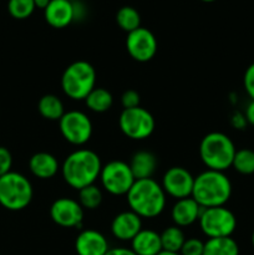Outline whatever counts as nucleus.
<instances>
[{
    "label": "nucleus",
    "mask_w": 254,
    "mask_h": 255,
    "mask_svg": "<svg viewBox=\"0 0 254 255\" xmlns=\"http://www.w3.org/2000/svg\"><path fill=\"white\" fill-rule=\"evenodd\" d=\"M102 169L101 159L96 152L81 148L71 152L61 167L64 181L71 188L80 191L95 183Z\"/></svg>",
    "instance_id": "obj_1"
},
{
    "label": "nucleus",
    "mask_w": 254,
    "mask_h": 255,
    "mask_svg": "<svg viewBox=\"0 0 254 255\" xmlns=\"http://www.w3.org/2000/svg\"><path fill=\"white\" fill-rule=\"evenodd\" d=\"M126 197L131 211L141 218L158 217L166 207V193L153 178L134 181Z\"/></svg>",
    "instance_id": "obj_2"
},
{
    "label": "nucleus",
    "mask_w": 254,
    "mask_h": 255,
    "mask_svg": "<svg viewBox=\"0 0 254 255\" xmlns=\"http://www.w3.org/2000/svg\"><path fill=\"white\" fill-rule=\"evenodd\" d=\"M232 196V183L224 172L207 171L194 177L192 198L202 208L222 207Z\"/></svg>",
    "instance_id": "obj_3"
},
{
    "label": "nucleus",
    "mask_w": 254,
    "mask_h": 255,
    "mask_svg": "<svg viewBox=\"0 0 254 255\" xmlns=\"http://www.w3.org/2000/svg\"><path fill=\"white\" fill-rule=\"evenodd\" d=\"M236 152L233 141L222 132H211L206 134L199 144L202 162L212 171L224 172L232 167Z\"/></svg>",
    "instance_id": "obj_4"
},
{
    "label": "nucleus",
    "mask_w": 254,
    "mask_h": 255,
    "mask_svg": "<svg viewBox=\"0 0 254 255\" xmlns=\"http://www.w3.org/2000/svg\"><path fill=\"white\" fill-rule=\"evenodd\" d=\"M96 71L90 62L77 60L65 69L61 76V89L67 97L81 101L95 89Z\"/></svg>",
    "instance_id": "obj_5"
},
{
    "label": "nucleus",
    "mask_w": 254,
    "mask_h": 255,
    "mask_svg": "<svg viewBox=\"0 0 254 255\" xmlns=\"http://www.w3.org/2000/svg\"><path fill=\"white\" fill-rule=\"evenodd\" d=\"M32 196L31 183L21 173L9 172L0 177V206L7 211H22L29 206Z\"/></svg>",
    "instance_id": "obj_6"
},
{
    "label": "nucleus",
    "mask_w": 254,
    "mask_h": 255,
    "mask_svg": "<svg viewBox=\"0 0 254 255\" xmlns=\"http://www.w3.org/2000/svg\"><path fill=\"white\" fill-rule=\"evenodd\" d=\"M198 223L208 239L232 237L237 228L236 216L224 206L202 208Z\"/></svg>",
    "instance_id": "obj_7"
},
{
    "label": "nucleus",
    "mask_w": 254,
    "mask_h": 255,
    "mask_svg": "<svg viewBox=\"0 0 254 255\" xmlns=\"http://www.w3.org/2000/svg\"><path fill=\"white\" fill-rule=\"evenodd\" d=\"M122 133L134 141L146 139L153 133L156 121L149 111L138 106L134 109H124L119 119Z\"/></svg>",
    "instance_id": "obj_8"
},
{
    "label": "nucleus",
    "mask_w": 254,
    "mask_h": 255,
    "mask_svg": "<svg viewBox=\"0 0 254 255\" xmlns=\"http://www.w3.org/2000/svg\"><path fill=\"white\" fill-rule=\"evenodd\" d=\"M100 179L105 191L112 196H126L136 181L129 164L124 161H111L102 166Z\"/></svg>",
    "instance_id": "obj_9"
},
{
    "label": "nucleus",
    "mask_w": 254,
    "mask_h": 255,
    "mask_svg": "<svg viewBox=\"0 0 254 255\" xmlns=\"http://www.w3.org/2000/svg\"><path fill=\"white\" fill-rule=\"evenodd\" d=\"M60 132L69 143L82 146L92 136V122L86 114L81 111H67L59 121Z\"/></svg>",
    "instance_id": "obj_10"
},
{
    "label": "nucleus",
    "mask_w": 254,
    "mask_h": 255,
    "mask_svg": "<svg viewBox=\"0 0 254 255\" xmlns=\"http://www.w3.org/2000/svg\"><path fill=\"white\" fill-rule=\"evenodd\" d=\"M126 49L134 61L147 62L156 55L157 39L151 30L139 26L127 34Z\"/></svg>",
    "instance_id": "obj_11"
},
{
    "label": "nucleus",
    "mask_w": 254,
    "mask_h": 255,
    "mask_svg": "<svg viewBox=\"0 0 254 255\" xmlns=\"http://www.w3.org/2000/svg\"><path fill=\"white\" fill-rule=\"evenodd\" d=\"M162 188L164 193L178 199L192 197L194 177L183 167H171L167 169L162 178Z\"/></svg>",
    "instance_id": "obj_12"
},
{
    "label": "nucleus",
    "mask_w": 254,
    "mask_h": 255,
    "mask_svg": "<svg viewBox=\"0 0 254 255\" xmlns=\"http://www.w3.org/2000/svg\"><path fill=\"white\" fill-rule=\"evenodd\" d=\"M50 217L55 224L62 228H77L84 221V208L75 199L62 197L51 204Z\"/></svg>",
    "instance_id": "obj_13"
},
{
    "label": "nucleus",
    "mask_w": 254,
    "mask_h": 255,
    "mask_svg": "<svg viewBox=\"0 0 254 255\" xmlns=\"http://www.w3.org/2000/svg\"><path fill=\"white\" fill-rule=\"evenodd\" d=\"M141 231L142 218L131 209L117 214L111 223L112 236L122 242H131Z\"/></svg>",
    "instance_id": "obj_14"
},
{
    "label": "nucleus",
    "mask_w": 254,
    "mask_h": 255,
    "mask_svg": "<svg viewBox=\"0 0 254 255\" xmlns=\"http://www.w3.org/2000/svg\"><path fill=\"white\" fill-rule=\"evenodd\" d=\"M47 24L55 29H64L75 20V6L71 0H51L44 10Z\"/></svg>",
    "instance_id": "obj_15"
},
{
    "label": "nucleus",
    "mask_w": 254,
    "mask_h": 255,
    "mask_svg": "<svg viewBox=\"0 0 254 255\" xmlns=\"http://www.w3.org/2000/svg\"><path fill=\"white\" fill-rule=\"evenodd\" d=\"M109 249L106 237L95 229L82 231L75 241V251L77 255H105Z\"/></svg>",
    "instance_id": "obj_16"
},
{
    "label": "nucleus",
    "mask_w": 254,
    "mask_h": 255,
    "mask_svg": "<svg viewBox=\"0 0 254 255\" xmlns=\"http://www.w3.org/2000/svg\"><path fill=\"white\" fill-rule=\"evenodd\" d=\"M201 212L202 207L192 197H188V198L178 199L174 203L171 211V218L174 226L179 228L189 227L198 221Z\"/></svg>",
    "instance_id": "obj_17"
},
{
    "label": "nucleus",
    "mask_w": 254,
    "mask_h": 255,
    "mask_svg": "<svg viewBox=\"0 0 254 255\" xmlns=\"http://www.w3.org/2000/svg\"><path fill=\"white\" fill-rule=\"evenodd\" d=\"M131 249L136 255H157L161 253V234L152 229H142L131 241Z\"/></svg>",
    "instance_id": "obj_18"
},
{
    "label": "nucleus",
    "mask_w": 254,
    "mask_h": 255,
    "mask_svg": "<svg viewBox=\"0 0 254 255\" xmlns=\"http://www.w3.org/2000/svg\"><path fill=\"white\" fill-rule=\"evenodd\" d=\"M29 168L36 178L50 179L59 171V162L51 153L37 152L30 158Z\"/></svg>",
    "instance_id": "obj_19"
},
{
    "label": "nucleus",
    "mask_w": 254,
    "mask_h": 255,
    "mask_svg": "<svg viewBox=\"0 0 254 255\" xmlns=\"http://www.w3.org/2000/svg\"><path fill=\"white\" fill-rule=\"evenodd\" d=\"M156 156L149 151H138L132 156L129 162V168L133 173L134 178L137 179H147L152 178L153 173L157 169Z\"/></svg>",
    "instance_id": "obj_20"
},
{
    "label": "nucleus",
    "mask_w": 254,
    "mask_h": 255,
    "mask_svg": "<svg viewBox=\"0 0 254 255\" xmlns=\"http://www.w3.org/2000/svg\"><path fill=\"white\" fill-rule=\"evenodd\" d=\"M203 255H239L238 243L232 237L209 238L204 243Z\"/></svg>",
    "instance_id": "obj_21"
},
{
    "label": "nucleus",
    "mask_w": 254,
    "mask_h": 255,
    "mask_svg": "<svg viewBox=\"0 0 254 255\" xmlns=\"http://www.w3.org/2000/svg\"><path fill=\"white\" fill-rule=\"evenodd\" d=\"M85 102H86L87 109L91 110L92 112L104 114L111 109L112 104H114V97H112L111 92L107 91L104 87H95L87 95Z\"/></svg>",
    "instance_id": "obj_22"
},
{
    "label": "nucleus",
    "mask_w": 254,
    "mask_h": 255,
    "mask_svg": "<svg viewBox=\"0 0 254 255\" xmlns=\"http://www.w3.org/2000/svg\"><path fill=\"white\" fill-rule=\"evenodd\" d=\"M37 110H39V114L49 121H60V119L65 114L64 104L55 95L42 96L37 104Z\"/></svg>",
    "instance_id": "obj_23"
},
{
    "label": "nucleus",
    "mask_w": 254,
    "mask_h": 255,
    "mask_svg": "<svg viewBox=\"0 0 254 255\" xmlns=\"http://www.w3.org/2000/svg\"><path fill=\"white\" fill-rule=\"evenodd\" d=\"M184 242H186V237H184L183 231L177 226L168 227L161 233V243L163 251L179 253Z\"/></svg>",
    "instance_id": "obj_24"
},
{
    "label": "nucleus",
    "mask_w": 254,
    "mask_h": 255,
    "mask_svg": "<svg viewBox=\"0 0 254 255\" xmlns=\"http://www.w3.org/2000/svg\"><path fill=\"white\" fill-rule=\"evenodd\" d=\"M116 22L127 34L141 26V16L139 12L132 6H122L116 14Z\"/></svg>",
    "instance_id": "obj_25"
},
{
    "label": "nucleus",
    "mask_w": 254,
    "mask_h": 255,
    "mask_svg": "<svg viewBox=\"0 0 254 255\" xmlns=\"http://www.w3.org/2000/svg\"><path fill=\"white\" fill-rule=\"evenodd\" d=\"M102 192L95 184L87 186L85 188L79 191V203L84 209H89V211H94V209L99 208L100 204L102 203Z\"/></svg>",
    "instance_id": "obj_26"
},
{
    "label": "nucleus",
    "mask_w": 254,
    "mask_h": 255,
    "mask_svg": "<svg viewBox=\"0 0 254 255\" xmlns=\"http://www.w3.org/2000/svg\"><path fill=\"white\" fill-rule=\"evenodd\" d=\"M232 167L238 173L249 176L254 173V151L249 148H242L236 152Z\"/></svg>",
    "instance_id": "obj_27"
},
{
    "label": "nucleus",
    "mask_w": 254,
    "mask_h": 255,
    "mask_svg": "<svg viewBox=\"0 0 254 255\" xmlns=\"http://www.w3.org/2000/svg\"><path fill=\"white\" fill-rule=\"evenodd\" d=\"M36 9L34 0H9L7 1V11L14 19L24 20L31 16Z\"/></svg>",
    "instance_id": "obj_28"
},
{
    "label": "nucleus",
    "mask_w": 254,
    "mask_h": 255,
    "mask_svg": "<svg viewBox=\"0 0 254 255\" xmlns=\"http://www.w3.org/2000/svg\"><path fill=\"white\" fill-rule=\"evenodd\" d=\"M204 252V243L201 239L189 238L186 239V242L182 246L181 255H203Z\"/></svg>",
    "instance_id": "obj_29"
},
{
    "label": "nucleus",
    "mask_w": 254,
    "mask_h": 255,
    "mask_svg": "<svg viewBox=\"0 0 254 255\" xmlns=\"http://www.w3.org/2000/svg\"><path fill=\"white\" fill-rule=\"evenodd\" d=\"M12 156L5 147L0 146V177L11 172Z\"/></svg>",
    "instance_id": "obj_30"
},
{
    "label": "nucleus",
    "mask_w": 254,
    "mask_h": 255,
    "mask_svg": "<svg viewBox=\"0 0 254 255\" xmlns=\"http://www.w3.org/2000/svg\"><path fill=\"white\" fill-rule=\"evenodd\" d=\"M121 104L124 109H134L139 106V94L134 90H127L122 94Z\"/></svg>",
    "instance_id": "obj_31"
},
{
    "label": "nucleus",
    "mask_w": 254,
    "mask_h": 255,
    "mask_svg": "<svg viewBox=\"0 0 254 255\" xmlns=\"http://www.w3.org/2000/svg\"><path fill=\"white\" fill-rule=\"evenodd\" d=\"M243 84L248 96L251 97L252 100H254V62L252 65H249L248 69L246 70Z\"/></svg>",
    "instance_id": "obj_32"
},
{
    "label": "nucleus",
    "mask_w": 254,
    "mask_h": 255,
    "mask_svg": "<svg viewBox=\"0 0 254 255\" xmlns=\"http://www.w3.org/2000/svg\"><path fill=\"white\" fill-rule=\"evenodd\" d=\"M247 124H248V122H247L246 116H244V115L237 112V114H234L233 116H232V125H233V127H236V128L243 129Z\"/></svg>",
    "instance_id": "obj_33"
},
{
    "label": "nucleus",
    "mask_w": 254,
    "mask_h": 255,
    "mask_svg": "<svg viewBox=\"0 0 254 255\" xmlns=\"http://www.w3.org/2000/svg\"><path fill=\"white\" fill-rule=\"evenodd\" d=\"M244 116H246L247 122L249 125H252V126H254V100H252L248 106H247L246 115Z\"/></svg>",
    "instance_id": "obj_34"
},
{
    "label": "nucleus",
    "mask_w": 254,
    "mask_h": 255,
    "mask_svg": "<svg viewBox=\"0 0 254 255\" xmlns=\"http://www.w3.org/2000/svg\"><path fill=\"white\" fill-rule=\"evenodd\" d=\"M105 255H136L132 249L127 248H110Z\"/></svg>",
    "instance_id": "obj_35"
},
{
    "label": "nucleus",
    "mask_w": 254,
    "mask_h": 255,
    "mask_svg": "<svg viewBox=\"0 0 254 255\" xmlns=\"http://www.w3.org/2000/svg\"><path fill=\"white\" fill-rule=\"evenodd\" d=\"M50 1H51V0H34L35 6L39 7V9H42V10L46 9V6L50 4Z\"/></svg>",
    "instance_id": "obj_36"
},
{
    "label": "nucleus",
    "mask_w": 254,
    "mask_h": 255,
    "mask_svg": "<svg viewBox=\"0 0 254 255\" xmlns=\"http://www.w3.org/2000/svg\"><path fill=\"white\" fill-rule=\"evenodd\" d=\"M157 255H181L179 253H172V252H167V251H162L161 253Z\"/></svg>",
    "instance_id": "obj_37"
},
{
    "label": "nucleus",
    "mask_w": 254,
    "mask_h": 255,
    "mask_svg": "<svg viewBox=\"0 0 254 255\" xmlns=\"http://www.w3.org/2000/svg\"><path fill=\"white\" fill-rule=\"evenodd\" d=\"M252 246H253V248H254V231H253V233H252Z\"/></svg>",
    "instance_id": "obj_38"
},
{
    "label": "nucleus",
    "mask_w": 254,
    "mask_h": 255,
    "mask_svg": "<svg viewBox=\"0 0 254 255\" xmlns=\"http://www.w3.org/2000/svg\"><path fill=\"white\" fill-rule=\"evenodd\" d=\"M201 1H204V2H213V1H216V0H201Z\"/></svg>",
    "instance_id": "obj_39"
},
{
    "label": "nucleus",
    "mask_w": 254,
    "mask_h": 255,
    "mask_svg": "<svg viewBox=\"0 0 254 255\" xmlns=\"http://www.w3.org/2000/svg\"><path fill=\"white\" fill-rule=\"evenodd\" d=\"M71 1H74V0H71Z\"/></svg>",
    "instance_id": "obj_40"
}]
</instances>
